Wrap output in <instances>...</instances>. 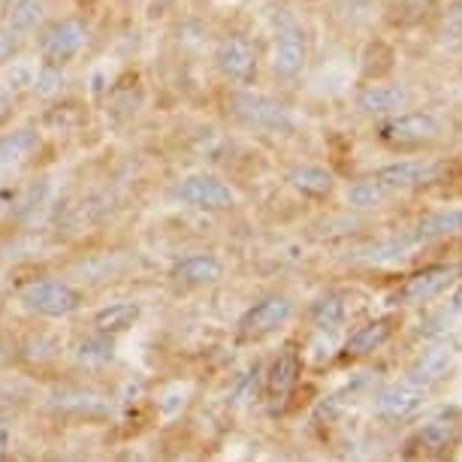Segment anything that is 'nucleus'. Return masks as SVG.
Listing matches in <instances>:
<instances>
[{"label":"nucleus","instance_id":"f03ea898","mask_svg":"<svg viewBox=\"0 0 462 462\" xmlns=\"http://www.w3.org/2000/svg\"><path fill=\"white\" fill-rule=\"evenodd\" d=\"M224 112L233 125L254 130V134H293L296 121L282 100L260 94L254 88H226Z\"/></svg>","mask_w":462,"mask_h":462},{"label":"nucleus","instance_id":"2eb2a0df","mask_svg":"<svg viewBox=\"0 0 462 462\" xmlns=\"http://www.w3.org/2000/svg\"><path fill=\"white\" fill-rule=\"evenodd\" d=\"M287 185H291L296 194L302 197H311V199H320V197H329L336 188V176L324 167H315V163H302V167H293L287 172Z\"/></svg>","mask_w":462,"mask_h":462},{"label":"nucleus","instance_id":"9b49d317","mask_svg":"<svg viewBox=\"0 0 462 462\" xmlns=\"http://www.w3.org/2000/svg\"><path fill=\"white\" fill-rule=\"evenodd\" d=\"M441 167L432 161H396V163H387L374 172V181H381L387 190H405V188H417V185H426V181H435L439 179Z\"/></svg>","mask_w":462,"mask_h":462},{"label":"nucleus","instance_id":"393cba45","mask_svg":"<svg viewBox=\"0 0 462 462\" xmlns=\"http://www.w3.org/2000/svg\"><path fill=\"white\" fill-rule=\"evenodd\" d=\"M0 73H4V88L6 91H13L15 97H22V94H31V85H33V73H37V60H24L22 55L15 58V60H10V64H6L4 69H0Z\"/></svg>","mask_w":462,"mask_h":462},{"label":"nucleus","instance_id":"39448f33","mask_svg":"<svg viewBox=\"0 0 462 462\" xmlns=\"http://www.w3.org/2000/svg\"><path fill=\"white\" fill-rule=\"evenodd\" d=\"M170 194L179 206H188L194 212H208V215L233 212L239 206L236 190L226 185L221 176H215V172H188V176L176 179Z\"/></svg>","mask_w":462,"mask_h":462},{"label":"nucleus","instance_id":"423d86ee","mask_svg":"<svg viewBox=\"0 0 462 462\" xmlns=\"http://www.w3.org/2000/svg\"><path fill=\"white\" fill-rule=\"evenodd\" d=\"M19 300L28 311L40 318H49V320H60V318H69L82 309L85 296L76 284L64 282V278H55V275H46V278H33L19 291Z\"/></svg>","mask_w":462,"mask_h":462},{"label":"nucleus","instance_id":"f8f14e48","mask_svg":"<svg viewBox=\"0 0 462 462\" xmlns=\"http://www.w3.org/2000/svg\"><path fill=\"white\" fill-rule=\"evenodd\" d=\"M170 278L185 287H208L224 278V260L215 254H206V251H199V254H185L172 263Z\"/></svg>","mask_w":462,"mask_h":462},{"label":"nucleus","instance_id":"aec40b11","mask_svg":"<svg viewBox=\"0 0 462 462\" xmlns=\"http://www.w3.org/2000/svg\"><path fill=\"white\" fill-rule=\"evenodd\" d=\"M459 230H462V208H444V212H435L430 217H423L420 226L414 230L411 242L450 236V233H459Z\"/></svg>","mask_w":462,"mask_h":462},{"label":"nucleus","instance_id":"4468645a","mask_svg":"<svg viewBox=\"0 0 462 462\" xmlns=\"http://www.w3.org/2000/svg\"><path fill=\"white\" fill-rule=\"evenodd\" d=\"M49 19H51L49 0H10L6 28L13 33H19L22 40H33Z\"/></svg>","mask_w":462,"mask_h":462},{"label":"nucleus","instance_id":"a211bd4d","mask_svg":"<svg viewBox=\"0 0 462 462\" xmlns=\"http://www.w3.org/2000/svg\"><path fill=\"white\" fill-rule=\"evenodd\" d=\"M390 329H393V327H390V318L372 320V324L360 327L351 338H347V345H345L347 356H365V354H372L374 347H381L390 338Z\"/></svg>","mask_w":462,"mask_h":462},{"label":"nucleus","instance_id":"0eeeda50","mask_svg":"<svg viewBox=\"0 0 462 462\" xmlns=\"http://www.w3.org/2000/svg\"><path fill=\"white\" fill-rule=\"evenodd\" d=\"M441 125L432 112H399V116L383 118L378 127V139L390 148H417L432 139H439Z\"/></svg>","mask_w":462,"mask_h":462},{"label":"nucleus","instance_id":"b1692460","mask_svg":"<svg viewBox=\"0 0 462 462\" xmlns=\"http://www.w3.org/2000/svg\"><path fill=\"white\" fill-rule=\"evenodd\" d=\"M76 356H79L82 363H88V365H103V363H109L112 356H116V342H112V336L97 333V329H94L91 336H85L82 342L76 345Z\"/></svg>","mask_w":462,"mask_h":462},{"label":"nucleus","instance_id":"bb28decb","mask_svg":"<svg viewBox=\"0 0 462 462\" xmlns=\"http://www.w3.org/2000/svg\"><path fill=\"white\" fill-rule=\"evenodd\" d=\"M441 42L450 49H462V0L453 4L441 24Z\"/></svg>","mask_w":462,"mask_h":462},{"label":"nucleus","instance_id":"72a5a7b5","mask_svg":"<svg viewBox=\"0 0 462 462\" xmlns=\"http://www.w3.org/2000/svg\"><path fill=\"white\" fill-rule=\"evenodd\" d=\"M309 4H318V0H309Z\"/></svg>","mask_w":462,"mask_h":462},{"label":"nucleus","instance_id":"dca6fc26","mask_svg":"<svg viewBox=\"0 0 462 462\" xmlns=\"http://www.w3.org/2000/svg\"><path fill=\"white\" fill-rule=\"evenodd\" d=\"M300 369H302V360L293 347H284V351L275 356L273 369H269V381H266L273 402H284V399L291 396V390L296 387V381H300Z\"/></svg>","mask_w":462,"mask_h":462},{"label":"nucleus","instance_id":"f257e3e1","mask_svg":"<svg viewBox=\"0 0 462 462\" xmlns=\"http://www.w3.org/2000/svg\"><path fill=\"white\" fill-rule=\"evenodd\" d=\"M91 37H94V24L91 19H85L82 13L51 15V19L42 24V31L33 37L37 64L69 69L82 58V51L88 49Z\"/></svg>","mask_w":462,"mask_h":462},{"label":"nucleus","instance_id":"4be33fe9","mask_svg":"<svg viewBox=\"0 0 462 462\" xmlns=\"http://www.w3.org/2000/svg\"><path fill=\"white\" fill-rule=\"evenodd\" d=\"M381 411L383 414H393V417H402L408 411H414L417 405H420V387L417 383H396V387H390L387 393L381 396Z\"/></svg>","mask_w":462,"mask_h":462},{"label":"nucleus","instance_id":"20e7f679","mask_svg":"<svg viewBox=\"0 0 462 462\" xmlns=\"http://www.w3.org/2000/svg\"><path fill=\"white\" fill-rule=\"evenodd\" d=\"M212 67L230 88H254L260 76V51L248 33L226 31L215 40Z\"/></svg>","mask_w":462,"mask_h":462},{"label":"nucleus","instance_id":"c85d7f7f","mask_svg":"<svg viewBox=\"0 0 462 462\" xmlns=\"http://www.w3.org/2000/svg\"><path fill=\"white\" fill-rule=\"evenodd\" d=\"M19 116V97L0 85V130H6Z\"/></svg>","mask_w":462,"mask_h":462},{"label":"nucleus","instance_id":"cd10ccee","mask_svg":"<svg viewBox=\"0 0 462 462\" xmlns=\"http://www.w3.org/2000/svg\"><path fill=\"white\" fill-rule=\"evenodd\" d=\"M24 42L28 40H22L19 33H13L10 28H0V69H4L6 64H10V60H15L22 55V49H24Z\"/></svg>","mask_w":462,"mask_h":462},{"label":"nucleus","instance_id":"6ab92c4d","mask_svg":"<svg viewBox=\"0 0 462 462\" xmlns=\"http://www.w3.org/2000/svg\"><path fill=\"white\" fill-rule=\"evenodd\" d=\"M311 324H315L320 333H336L345 324V302L338 293H324L311 302Z\"/></svg>","mask_w":462,"mask_h":462},{"label":"nucleus","instance_id":"473e14b6","mask_svg":"<svg viewBox=\"0 0 462 462\" xmlns=\"http://www.w3.org/2000/svg\"><path fill=\"white\" fill-rule=\"evenodd\" d=\"M6 13H10V0H0V28L6 24Z\"/></svg>","mask_w":462,"mask_h":462},{"label":"nucleus","instance_id":"ddd939ff","mask_svg":"<svg viewBox=\"0 0 462 462\" xmlns=\"http://www.w3.org/2000/svg\"><path fill=\"white\" fill-rule=\"evenodd\" d=\"M453 275H457V266H426L423 273L408 278L396 300H402L408 305L426 302V300H432V296H439L444 287L453 282Z\"/></svg>","mask_w":462,"mask_h":462},{"label":"nucleus","instance_id":"f3484780","mask_svg":"<svg viewBox=\"0 0 462 462\" xmlns=\"http://www.w3.org/2000/svg\"><path fill=\"white\" fill-rule=\"evenodd\" d=\"M139 305L136 302H109L94 315V329L97 333H106V336H118V333H127L130 327L139 320Z\"/></svg>","mask_w":462,"mask_h":462},{"label":"nucleus","instance_id":"7c9ffc66","mask_svg":"<svg viewBox=\"0 0 462 462\" xmlns=\"http://www.w3.org/2000/svg\"><path fill=\"white\" fill-rule=\"evenodd\" d=\"M112 4H116L118 10H125V13H134V10H139V6H145L148 0H112Z\"/></svg>","mask_w":462,"mask_h":462},{"label":"nucleus","instance_id":"f704fd0d","mask_svg":"<svg viewBox=\"0 0 462 462\" xmlns=\"http://www.w3.org/2000/svg\"><path fill=\"white\" fill-rule=\"evenodd\" d=\"M459 302H462V291H459Z\"/></svg>","mask_w":462,"mask_h":462},{"label":"nucleus","instance_id":"c756f323","mask_svg":"<svg viewBox=\"0 0 462 462\" xmlns=\"http://www.w3.org/2000/svg\"><path fill=\"white\" fill-rule=\"evenodd\" d=\"M15 199H19V188H15V185H0V217L13 215Z\"/></svg>","mask_w":462,"mask_h":462},{"label":"nucleus","instance_id":"6e6552de","mask_svg":"<svg viewBox=\"0 0 462 462\" xmlns=\"http://www.w3.org/2000/svg\"><path fill=\"white\" fill-rule=\"evenodd\" d=\"M293 315V302L287 296H266V300L254 302L239 320L242 338H266L273 336L278 327H284Z\"/></svg>","mask_w":462,"mask_h":462},{"label":"nucleus","instance_id":"a878e982","mask_svg":"<svg viewBox=\"0 0 462 462\" xmlns=\"http://www.w3.org/2000/svg\"><path fill=\"white\" fill-rule=\"evenodd\" d=\"M444 372H448V354H444V351H430L411 369V383H417V387H426V383L439 381Z\"/></svg>","mask_w":462,"mask_h":462},{"label":"nucleus","instance_id":"412c9836","mask_svg":"<svg viewBox=\"0 0 462 462\" xmlns=\"http://www.w3.org/2000/svg\"><path fill=\"white\" fill-rule=\"evenodd\" d=\"M64 82H67V69L64 67H51V64H37V73H33V85L31 94L42 103L58 100L64 94Z\"/></svg>","mask_w":462,"mask_h":462},{"label":"nucleus","instance_id":"7ed1b4c3","mask_svg":"<svg viewBox=\"0 0 462 462\" xmlns=\"http://www.w3.org/2000/svg\"><path fill=\"white\" fill-rule=\"evenodd\" d=\"M273 76L278 82H296L309 67V33L291 10H278L273 19Z\"/></svg>","mask_w":462,"mask_h":462},{"label":"nucleus","instance_id":"1a4fd4ad","mask_svg":"<svg viewBox=\"0 0 462 462\" xmlns=\"http://www.w3.org/2000/svg\"><path fill=\"white\" fill-rule=\"evenodd\" d=\"M42 145V127L40 125H10L0 130V176L19 170L28 163Z\"/></svg>","mask_w":462,"mask_h":462},{"label":"nucleus","instance_id":"2f4dec72","mask_svg":"<svg viewBox=\"0 0 462 462\" xmlns=\"http://www.w3.org/2000/svg\"><path fill=\"white\" fill-rule=\"evenodd\" d=\"M6 444H10V435H6V430L0 426V459H4V453H6Z\"/></svg>","mask_w":462,"mask_h":462},{"label":"nucleus","instance_id":"9d476101","mask_svg":"<svg viewBox=\"0 0 462 462\" xmlns=\"http://www.w3.org/2000/svg\"><path fill=\"white\" fill-rule=\"evenodd\" d=\"M354 103H356V109L369 118H390V116H399V112L408 106V91L402 85H393V82H372L356 91Z\"/></svg>","mask_w":462,"mask_h":462},{"label":"nucleus","instance_id":"5701e85b","mask_svg":"<svg viewBox=\"0 0 462 462\" xmlns=\"http://www.w3.org/2000/svg\"><path fill=\"white\" fill-rule=\"evenodd\" d=\"M390 194H393V190H387L381 181L365 179V181H354V185L347 188L345 199H347V206L356 208V212H369V208H378Z\"/></svg>","mask_w":462,"mask_h":462}]
</instances>
